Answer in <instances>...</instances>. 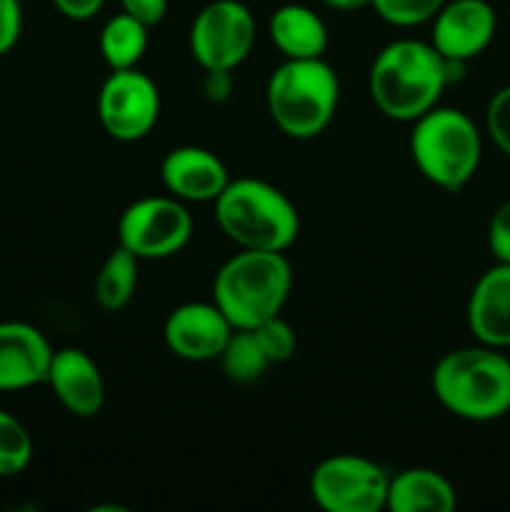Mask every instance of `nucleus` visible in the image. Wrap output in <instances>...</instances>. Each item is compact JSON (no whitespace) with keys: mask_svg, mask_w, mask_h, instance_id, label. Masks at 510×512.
Masks as SVG:
<instances>
[{"mask_svg":"<svg viewBox=\"0 0 510 512\" xmlns=\"http://www.w3.org/2000/svg\"><path fill=\"white\" fill-rule=\"evenodd\" d=\"M445 88V58L433 43L413 38L393 40L370 65V98L390 120L415 123L420 115L438 105Z\"/></svg>","mask_w":510,"mask_h":512,"instance_id":"f257e3e1","label":"nucleus"},{"mask_svg":"<svg viewBox=\"0 0 510 512\" xmlns=\"http://www.w3.org/2000/svg\"><path fill=\"white\" fill-rule=\"evenodd\" d=\"M433 395L450 415L490 423L510 413V358L490 345L445 353L433 368Z\"/></svg>","mask_w":510,"mask_h":512,"instance_id":"f03ea898","label":"nucleus"},{"mask_svg":"<svg viewBox=\"0 0 510 512\" xmlns=\"http://www.w3.org/2000/svg\"><path fill=\"white\" fill-rule=\"evenodd\" d=\"M215 220L240 250L285 253L300 233L293 200L258 178L230 180L215 198Z\"/></svg>","mask_w":510,"mask_h":512,"instance_id":"7ed1b4c3","label":"nucleus"},{"mask_svg":"<svg viewBox=\"0 0 510 512\" xmlns=\"http://www.w3.org/2000/svg\"><path fill=\"white\" fill-rule=\"evenodd\" d=\"M293 285L285 253L240 250L225 260L213 280V303L233 328L253 330L263 320L280 315Z\"/></svg>","mask_w":510,"mask_h":512,"instance_id":"20e7f679","label":"nucleus"},{"mask_svg":"<svg viewBox=\"0 0 510 512\" xmlns=\"http://www.w3.org/2000/svg\"><path fill=\"white\" fill-rule=\"evenodd\" d=\"M338 100V73L323 58H285L265 88L270 118L295 140H310L323 133L335 118Z\"/></svg>","mask_w":510,"mask_h":512,"instance_id":"39448f33","label":"nucleus"},{"mask_svg":"<svg viewBox=\"0 0 510 512\" xmlns=\"http://www.w3.org/2000/svg\"><path fill=\"white\" fill-rule=\"evenodd\" d=\"M410 155L423 178L448 193H458L478 173L483 138L478 125L463 110L435 105L415 120Z\"/></svg>","mask_w":510,"mask_h":512,"instance_id":"423d86ee","label":"nucleus"},{"mask_svg":"<svg viewBox=\"0 0 510 512\" xmlns=\"http://www.w3.org/2000/svg\"><path fill=\"white\" fill-rule=\"evenodd\" d=\"M193 235V218L183 200L150 195L130 203L118 220V238L138 260H163L178 255Z\"/></svg>","mask_w":510,"mask_h":512,"instance_id":"0eeeda50","label":"nucleus"},{"mask_svg":"<svg viewBox=\"0 0 510 512\" xmlns=\"http://www.w3.org/2000/svg\"><path fill=\"white\" fill-rule=\"evenodd\" d=\"M388 473L363 455H333L310 473V495L328 512H378L388 500Z\"/></svg>","mask_w":510,"mask_h":512,"instance_id":"6e6552de","label":"nucleus"},{"mask_svg":"<svg viewBox=\"0 0 510 512\" xmlns=\"http://www.w3.org/2000/svg\"><path fill=\"white\" fill-rule=\"evenodd\" d=\"M190 53L203 70H235L255 45V18L240 0H213L190 25Z\"/></svg>","mask_w":510,"mask_h":512,"instance_id":"1a4fd4ad","label":"nucleus"},{"mask_svg":"<svg viewBox=\"0 0 510 512\" xmlns=\"http://www.w3.org/2000/svg\"><path fill=\"white\" fill-rule=\"evenodd\" d=\"M98 118L105 133L120 143H135L160 118V90L138 68L113 70L98 93Z\"/></svg>","mask_w":510,"mask_h":512,"instance_id":"9d476101","label":"nucleus"},{"mask_svg":"<svg viewBox=\"0 0 510 512\" xmlns=\"http://www.w3.org/2000/svg\"><path fill=\"white\" fill-rule=\"evenodd\" d=\"M498 15L488 0H445L433 18V48L443 58L473 60L493 43Z\"/></svg>","mask_w":510,"mask_h":512,"instance_id":"9b49d317","label":"nucleus"},{"mask_svg":"<svg viewBox=\"0 0 510 512\" xmlns=\"http://www.w3.org/2000/svg\"><path fill=\"white\" fill-rule=\"evenodd\" d=\"M233 330L215 303H183L165 318L163 340L178 358L205 363L220 358Z\"/></svg>","mask_w":510,"mask_h":512,"instance_id":"f8f14e48","label":"nucleus"},{"mask_svg":"<svg viewBox=\"0 0 510 512\" xmlns=\"http://www.w3.org/2000/svg\"><path fill=\"white\" fill-rule=\"evenodd\" d=\"M160 180L173 198L188 203H215L230 183V175L213 150L180 145L168 150L160 163Z\"/></svg>","mask_w":510,"mask_h":512,"instance_id":"ddd939ff","label":"nucleus"},{"mask_svg":"<svg viewBox=\"0 0 510 512\" xmlns=\"http://www.w3.org/2000/svg\"><path fill=\"white\" fill-rule=\"evenodd\" d=\"M45 383L75 418H93L103 410L105 380L100 368L85 350L60 348L53 353Z\"/></svg>","mask_w":510,"mask_h":512,"instance_id":"4468645a","label":"nucleus"},{"mask_svg":"<svg viewBox=\"0 0 510 512\" xmlns=\"http://www.w3.org/2000/svg\"><path fill=\"white\" fill-rule=\"evenodd\" d=\"M55 350L35 325L0 323V390H25L45 383Z\"/></svg>","mask_w":510,"mask_h":512,"instance_id":"2eb2a0df","label":"nucleus"},{"mask_svg":"<svg viewBox=\"0 0 510 512\" xmlns=\"http://www.w3.org/2000/svg\"><path fill=\"white\" fill-rule=\"evenodd\" d=\"M465 320L478 343L510 348V263H495L475 280Z\"/></svg>","mask_w":510,"mask_h":512,"instance_id":"dca6fc26","label":"nucleus"},{"mask_svg":"<svg viewBox=\"0 0 510 512\" xmlns=\"http://www.w3.org/2000/svg\"><path fill=\"white\" fill-rule=\"evenodd\" d=\"M270 40L290 60L323 58L328 50V28L313 8L300 3L280 5L268 23Z\"/></svg>","mask_w":510,"mask_h":512,"instance_id":"f3484780","label":"nucleus"},{"mask_svg":"<svg viewBox=\"0 0 510 512\" xmlns=\"http://www.w3.org/2000/svg\"><path fill=\"white\" fill-rule=\"evenodd\" d=\"M458 505L453 483L438 470L410 468L390 478L385 508L393 512H453Z\"/></svg>","mask_w":510,"mask_h":512,"instance_id":"a211bd4d","label":"nucleus"},{"mask_svg":"<svg viewBox=\"0 0 510 512\" xmlns=\"http://www.w3.org/2000/svg\"><path fill=\"white\" fill-rule=\"evenodd\" d=\"M98 45L110 70L135 68L148 48V25L120 10L103 25Z\"/></svg>","mask_w":510,"mask_h":512,"instance_id":"6ab92c4d","label":"nucleus"},{"mask_svg":"<svg viewBox=\"0 0 510 512\" xmlns=\"http://www.w3.org/2000/svg\"><path fill=\"white\" fill-rule=\"evenodd\" d=\"M135 288H138V258L118 245L100 265L95 278V300L103 310L115 313L133 300Z\"/></svg>","mask_w":510,"mask_h":512,"instance_id":"aec40b11","label":"nucleus"},{"mask_svg":"<svg viewBox=\"0 0 510 512\" xmlns=\"http://www.w3.org/2000/svg\"><path fill=\"white\" fill-rule=\"evenodd\" d=\"M218 360L223 365V373L233 383H255L258 378H263V373L270 365V360L265 358L253 330L243 328H235L230 333L228 343H225Z\"/></svg>","mask_w":510,"mask_h":512,"instance_id":"412c9836","label":"nucleus"},{"mask_svg":"<svg viewBox=\"0 0 510 512\" xmlns=\"http://www.w3.org/2000/svg\"><path fill=\"white\" fill-rule=\"evenodd\" d=\"M33 458V440L25 425L0 410V478L23 473Z\"/></svg>","mask_w":510,"mask_h":512,"instance_id":"4be33fe9","label":"nucleus"},{"mask_svg":"<svg viewBox=\"0 0 510 512\" xmlns=\"http://www.w3.org/2000/svg\"><path fill=\"white\" fill-rule=\"evenodd\" d=\"M445 0H370V8L395 28H413L435 18Z\"/></svg>","mask_w":510,"mask_h":512,"instance_id":"5701e85b","label":"nucleus"},{"mask_svg":"<svg viewBox=\"0 0 510 512\" xmlns=\"http://www.w3.org/2000/svg\"><path fill=\"white\" fill-rule=\"evenodd\" d=\"M255 338H258L260 348H263L265 358L273 363H288L295 355V348H298V338H295V330L288 320H283L280 315H273V318L263 320L260 325L253 328Z\"/></svg>","mask_w":510,"mask_h":512,"instance_id":"b1692460","label":"nucleus"},{"mask_svg":"<svg viewBox=\"0 0 510 512\" xmlns=\"http://www.w3.org/2000/svg\"><path fill=\"white\" fill-rule=\"evenodd\" d=\"M485 125L495 148L510 158V85L495 90L485 110Z\"/></svg>","mask_w":510,"mask_h":512,"instance_id":"393cba45","label":"nucleus"},{"mask_svg":"<svg viewBox=\"0 0 510 512\" xmlns=\"http://www.w3.org/2000/svg\"><path fill=\"white\" fill-rule=\"evenodd\" d=\"M488 248L495 263H510V200L500 203L490 215Z\"/></svg>","mask_w":510,"mask_h":512,"instance_id":"a878e982","label":"nucleus"},{"mask_svg":"<svg viewBox=\"0 0 510 512\" xmlns=\"http://www.w3.org/2000/svg\"><path fill=\"white\" fill-rule=\"evenodd\" d=\"M23 30V8L20 0H0V55L15 48Z\"/></svg>","mask_w":510,"mask_h":512,"instance_id":"bb28decb","label":"nucleus"},{"mask_svg":"<svg viewBox=\"0 0 510 512\" xmlns=\"http://www.w3.org/2000/svg\"><path fill=\"white\" fill-rule=\"evenodd\" d=\"M120 8H123V13L133 15L140 23L153 28L168 13V0H120Z\"/></svg>","mask_w":510,"mask_h":512,"instance_id":"cd10ccee","label":"nucleus"},{"mask_svg":"<svg viewBox=\"0 0 510 512\" xmlns=\"http://www.w3.org/2000/svg\"><path fill=\"white\" fill-rule=\"evenodd\" d=\"M203 93L210 103H225L233 93V70H205Z\"/></svg>","mask_w":510,"mask_h":512,"instance_id":"c85d7f7f","label":"nucleus"},{"mask_svg":"<svg viewBox=\"0 0 510 512\" xmlns=\"http://www.w3.org/2000/svg\"><path fill=\"white\" fill-rule=\"evenodd\" d=\"M105 0H53L60 15L68 20H90L100 13Z\"/></svg>","mask_w":510,"mask_h":512,"instance_id":"c756f323","label":"nucleus"},{"mask_svg":"<svg viewBox=\"0 0 510 512\" xmlns=\"http://www.w3.org/2000/svg\"><path fill=\"white\" fill-rule=\"evenodd\" d=\"M323 5L340 10V13H355V10L370 8V0H323Z\"/></svg>","mask_w":510,"mask_h":512,"instance_id":"7c9ffc66","label":"nucleus"}]
</instances>
